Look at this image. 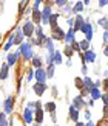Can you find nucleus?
<instances>
[{
    "instance_id": "f257e3e1",
    "label": "nucleus",
    "mask_w": 108,
    "mask_h": 126,
    "mask_svg": "<svg viewBox=\"0 0 108 126\" xmlns=\"http://www.w3.org/2000/svg\"><path fill=\"white\" fill-rule=\"evenodd\" d=\"M19 50H20V55L25 58L26 61H29V59H32L34 58V53H32V47H31V44L29 42H23L22 45H20V48H19Z\"/></svg>"
},
{
    "instance_id": "f03ea898",
    "label": "nucleus",
    "mask_w": 108,
    "mask_h": 126,
    "mask_svg": "<svg viewBox=\"0 0 108 126\" xmlns=\"http://www.w3.org/2000/svg\"><path fill=\"white\" fill-rule=\"evenodd\" d=\"M22 31H23V36L31 37L34 33H36V27H34V23H32L31 20H26V22H25V25L22 27Z\"/></svg>"
},
{
    "instance_id": "7ed1b4c3",
    "label": "nucleus",
    "mask_w": 108,
    "mask_h": 126,
    "mask_svg": "<svg viewBox=\"0 0 108 126\" xmlns=\"http://www.w3.org/2000/svg\"><path fill=\"white\" fill-rule=\"evenodd\" d=\"M80 31H82V33H85V36H86V41H88V42L93 39V25H91V22H90V20L83 23V27H82V30H80Z\"/></svg>"
},
{
    "instance_id": "20e7f679",
    "label": "nucleus",
    "mask_w": 108,
    "mask_h": 126,
    "mask_svg": "<svg viewBox=\"0 0 108 126\" xmlns=\"http://www.w3.org/2000/svg\"><path fill=\"white\" fill-rule=\"evenodd\" d=\"M50 17H51V6L45 5V8L42 11V25H48L50 23Z\"/></svg>"
},
{
    "instance_id": "39448f33",
    "label": "nucleus",
    "mask_w": 108,
    "mask_h": 126,
    "mask_svg": "<svg viewBox=\"0 0 108 126\" xmlns=\"http://www.w3.org/2000/svg\"><path fill=\"white\" fill-rule=\"evenodd\" d=\"M34 78H36L37 83H45L46 78H48V76H46V70L43 69V67H42V69H37L36 72H34Z\"/></svg>"
},
{
    "instance_id": "423d86ee",
    "label": "nucleus",
    "mask_w": 108,
    "mask_h": 126,
    "mask_svg": "<svg viewBox=\"0 0 108 126\" xmlns=\"http://www.w3.org/2000/svg\"><path fill=\"white\" fill-rule=\"evenodd\" d=\"M83 23H85V20H83V16L82 14H77V16L74 17V25H73V30L74 31H80Z\"/></svg>"
},
{
    "instance_id": "0eeeda50",
    "label": "nucleus",
    "mask_w": 108,
    "mask_h": 126,
    "mask_svg": "<svg viewBox=\"0 0 108 126\" xmlns=\"http://www.w3.org/2000/svg\"><path fill=\"white\" fill-rule=\"evenodd\" d=\"M19 56H20V50H17V51H14V53H9V55L6 56V64H8L9 67L14 65V64L17 62Z\"/></svg>"
},
{
    "instance_id": "6e6552de",
    "label": "nucleus",
    "mask_w": 108,
    "mask_h": 126,
    "mask_svg": "<svg viewBox=\"0 0 108 126\" xmlns=\"http://www.w3.org/2000/svg\"><path fill=\"white\" fill-rule=\"evenodd\" d=\"M23 122L28 123V125L34 122V110H31L29 108H26L25 110H23Z\"/></svg>"
},
{
    "instance_id": "1a4fd4ad",
    "label": "nucleus",
    "mask_w": 108,
    "mask_h": 126,
    "mask_svg": "<svg viewBox=\"0 0 108 126\" xmlns=\"http://www.w3.org/2000/svg\"><path fill=\"white\" fill-rule=\"evenodd\" d=\"M32 90L36 92V95L42 96L43 94H45V90H46V84L45 83H36V84L32 86Z\"/></svg>"
},
{
    "instance_id": "9d476101",
    "label": "nucleus",
    "mask_w": 108,
    "mask_h": 126,
    "mask_svg": "<svg viewBox=\"0 0 108 126\" xmlns=\"http://www.w3.org/2000/svg\"><path fill=\"white\" fill-rule=\"evenodd\" d=\"M12 103H14V98L12 96H8L3 103V112L5 114H11L12 112Z\"/></svg>"
},
{
    "instance_id": "9b49d317",
    "label": "nucleus",
    "mask_w": 108,
    "mask_h": 126,
    "mask_svg": "<svg viewBox=\"0 0 108 126\" xmlns=\"http://www.w3.org/2000/svg\"><path fill=\"white\" fill-rule=\"evenodd\" d=\"M82 59H83V62H94L96 61V53L93 51V50H88V51H85V55H82Z\"/></svg>"
},
{
    "instance_id": "f8f14e48",
    "label": "nucleus",
    "mask_w": 108,
    "mask_h": 126,
    "mask_svg": "<svg viewBox=\"0 0 108 126\" xmlns=\"http://www.w3.org/2000/svg\"><path fill=\"white\" fill-rule=\"evenodd\" d=\"M53 39L54 41H62V39H65V33H63V30L60 27H57V28H54L53 30Z\"/></svg>"
},
{
    "instance_id": "ddd939ff",
    "label": "nucleus",
    "mask_w": 108,
    "mask_h": 126,
    "mask_svg": "<svg viewBox=\"0 0 108 126\" xmlns=\"http://www.w3.org/2000/svg\"><path fill=\"white\" fill-rule=\"evenodd\" d=\"M85 104H86V103L83 101V98L79 95V96H74V98H73V104H71V106H74V108H76L77 110H80V109H82Z\"/></svg>"
},
{
    "instance_id": "4468645a",
    "label": "nucleus",
    "mask_w": 108,
    "mask_h": 126,
    "mask_svg": "<svg viewBox=\"0 0 108 126\" xmlns=\"http://www.w3.org/2000/svg\"><path fill=\"white\" fill-rule=\"evenodd\" d=\"M14 44H16V45H22L23 44V31H22V28H17V31L14 33Z\"/></svg>"
},
{
    "instance_id": "2eb2a0df",
    "label": "nucleus",
    "mask_w": 108,
    "mask_h": 126,
    "mask_svg": "<svg viewBox=\"0 0 108 126\" xmlns=\"http://www.w3.org/2000/svg\"><path fill=\"white\" fill-rule=\"evenodd\" d=\"M74 33H76V31L73 30V28H70V30L65 33V42H66V45H71V44L76 41V39H74Z\"/></svg>"
},
{
    "instance_id": "dca6fc26",
    "label": "nucleus",
    "mask_w": 108,
    "mask_h": 126,
    "mask_svg": "<svg viewBox=\"0 0 108 126\" xmlns=\"http://www.w3.org/2000/svg\"><path fill=\"white\" fill-rule=\"evenodd\" d=\"M93 87H94V83H93L91 78H88V76H86V78H83V90H86L88 94H90Z\"/></svg>"
},
{
    "instance_id": "f3484780",
    "label": "nucleus",
    "mask_w": 108,
    "mask_h": 126,
    "mask_svg": "<svg viewBox=\"0 0 108 126\" xmlns=\"http://www.w3.org/2000/svg\"><path fill=\"white\" fill-rule=\"evenodd\" d=\"M70 118L76 123L79 122V110H77L74 106H70Z\"/></svg>"
},
{
    "instance_id": "a211bd4d",
    "label": "nucleus",
    "mask_w": 108,
    "mask_h": 126,
    "mask_svg": "<svg viewBox=\"0 0 108 126\" xmlns=\"http://www.w3.org/2000/svg\"><path fill=\"white\" fill-rule=\"evenodd\" d=\"M34 120H36V123L42 125V122H43V109H36L34 110Z\"/></svg>"
},
{
    "instance_id": "6ab92c4d",
    "label": "nucleus",
    "mask_w": 108,
    "mask_h": 126,
    "mask_svg": "<svg viewBox=\"0 0 108 126\" xmlns=\"http://www.w3.org/2000/svg\"><path fill=\"white\" fill-rule=\"evenodd\" d=\"M8 73H9V65L8 64H3L2 69H0V79H6L8 78Z\"/></svg>"
},
{
    "instance_id": "aec40b11",
    "label": "nucleus",
    "mask_w": 108,
    "mask_h": 126,
    "mask_svg": "<svg viewBox=\"0 0 108 126\" xmlns=\"http://www.w3.org/2000/svg\"><path fill=\"white\" fill-rule=\"evenodd\" d=\"M32 23H39L40 25L42 22V11H39V9H36V11H32Z\"/></svg>"
},
{
    "instance_id": "412c9836",
    "label": "nucleus",
    "mask_w": 108,
    "mask_h": 126,
    "mask_svg": "<svg viewBox=\"0 0 108 126\" xmlns=\"http://www.w3.org/2000/svg\"><path fill=\"white\" fill-rule=\"evenodd\" d=\"M31 62H32V67H36V70L42 69V58L40 56H34L31 59Z\"/></svg>"
},
{
    "instance_id": "4be33fe9",
    "label": "nucleus",
    "mask_w": 108,
    "mask_h": 126,
    "mask_svg": "<svg viewBox=\"0 0 108 126\" xmlns=\"http://www.w3.org/2000/svg\"><path fill=\"white\" fill-rule=\"evenodd\" d=\"M90 95H91V100H99L100 96H102L100 90L97 89V87H93V89H91V92H90Z\"/></svg>"
},
{
    "instance_id": "5701e85b",
    "label": "nucleus",
    "mask_w": 108,
    "mask_h": 126,
    "mask_svg": "<svg viewBox=\"0 0 108 126\" xmlns=\"http://www.w3.org/2000/svg\"><path fill=\"white\" fill-rule=\"evenodd\" d=\"M62 62V53L54 51L53 53V64H60Z\"/></svg>"
},
{
    "instance_id": "b1692460",
    "label": "nucleus",
    "mask_w": 108,
    "mask_h": 126,
    "mask_svg": "<svg viewBox=\"0 0 108 126\" xmlns=\"http://www.w3.org/2000/svg\"><path fill=\"white\" fill-rule=\"evenodd\" d=\"M57 19H59V14H51V17H50V25H51L53 30H54V28H57Z\"/></svg>"
},
{
    "instance_id": "393cba45",
    "label": "nucleus",
    "mask_w": 108,
    "mask_h": 126,
    "mask_svg": "<svg viewBox=\"0 0 108 126\" xmlns=\"http://www.w3.org/2000/svg\"><path fill=\"white\" fill-rule=\"evenodd\" d=\"M12 45H14V34H11V37L8 39V42L5 44V47H3V51H8V50H9V48H11Z\"/></svg>"
},
{
    "instance_id": "a878e982",
    "label": "nucleus",
    "mask_w": 108,
    "mask_h": 126,
    "mask_svg": "<svg viewBox=\"0 0 108 126\" xmlns=\"http://www.w3.org/2000/svg\"><path fill=\"white\" fill-rule=\"evenodd\" d=\"M82 9H83V2H76V3H74V6H73V11L77 13V14H80Z\"/></svg>"
},
{
    "instance_id": "bb28decb",
    "label": "nucleus",
    "mask_w": 108,
    "mask_h": 126,
    "mask_svg": "<svg viewBox=\"0 0 108 126\" xmlns=\"http://www.w3.org/2000/svg\"><path fill=\"white\" fill-rule=\"evenodd\" d=\"M73 53H74V50L71 48V45H65V48H63V55H65L66 58H71Z\"/></svg>"
},
{
    "instance_id": "cd10ccee",
    "label": "nucleus",
    "mask_w": 108,
    "mask_h": 126,
    "mask_svg": "<svg viewBox=\"0 0 108 126\" xmlns=\"http://www.w3.org/2000/svg\"><path fill=\"white\" fill-rule=\"evenodd\" d=\"M79 45H80V50H85V51H88V50H90V42H88L86 39L80 41V42H79Z\"/></svg>"
},
{
    "instance_id": "c85d7f7f",
    "label": "nucleus",
    "mask_w": 108,
    "mask_h": 126,
    "mask_svg": "<svg viewBox=\"0 0 108 126\" xmlns=\"http://www.w3.org/2000/svg\"><path fill=\"white\" fill-rule=\"evenodd\" d=\"M0 126H9L8 118H6V114H5V112L0 114Z\"/></svg>"
},
{
    "instance_id": "c756f323",
    "label": "nucleus",
    "mask_w": 108,
    "mask_h": 126,
    "mask_svg": "<svg viewBox=\"0 0 108 126\" xmlns=\"http://www.w3.org/2000/svg\"><path fill=\"white\" fill-rule=\"evenodd\" d=\"M45 47L48 48V51H50V53H54V51H56V50H54V42H53V39H46Z\"/></svg>"
},
{
    "instance_id": "7c9ffc66",
    "label": "nucleus",
    "mask_w": 108,
    "mask_h": 126,
    "mask_svg": "<svg viewBox=\"0 0 108 126\" xmlns=\"http://www.w3.org/2000/svg\"><path fill=\"white\" fill-rule=\"evenodd\" d=\"M74 84H76V87H77V89L83 90V78H79V76H77V78L74 79Z\"/></svg>"
},
{
    "instance_id": "2f4dec72",
    "label": "nucleus",
    "mask_w": 108,
    "mask_h": 126,
    "mask_svg": "<svg viewBox=\"0 0 108 126\" xmlns=\"http://www.w3.org/2000/svg\"><path fill=\"white\" fill-rule=\"evenodd\" d=\"M45 109L48 110V112H51V114H54V110H56V104H54L53 101H50V103H46V106H45Z\"/></svg>"
},
{
    "instance_id": "473e14b6",
    "label": "nucleus",
    "mask_w": 108,
    "mask_h": 126,
    "mask_svg": "<svg viewBox=\"0 0 108 126\" xmlns=\"http://www.w3.org/2000/svg\"><path fill=\"white\" fill-rule=\"evenodd\" d=\"M99 25H100V27H104V30H105V31H108V19H107V17L99 19Z\"/></svg>"
},
{
    "instance_id": "72a5a7b5",
    "label": "nucleus",
    "mask_w": 108,
    "mask_h": 126,
    "mask_svg": "<svg viewBox=\"0 0 108 126\" xmlns=\"http://www.w3.org/2000/svg\"><path fill=\"white\" fill-rule=\"evenodd\" d=\"M46 76H48V78H53V76H54V64H50V65H48Z\"/></svg>"
},
{
    "instance_id": "f704fd0d",
    "label": "nucleus",
    "mask_w": 108,
    "mask_h": 126,
    "mask_svg": "<svg viewBox=\"0 0 108 126\" xmlns=\"http://www.w3.org/2000/svg\"><path fill=\"white\" fill-rule=\"evenodd\" d=\"M71 48H73L74 51H79V53H80V45H79V42H77V41H74V42L71 44Z\"/></svg>"
},
{
    "instance_id": "c9c22d12",
    "label": "nucleus",
    "mask_w": 108,
    "mask_h": 126,
    "mask_svg": "<svg viewBox=\"0 0 108 126\" xmlns=\"http://www.w3.org/2000/svg\"><path fill=\"white\" fill-rule=\"evenodd\" d=\"M32 78H34V72L29 69V70H28V73H26V81L29 83V81H32Z\"/></svg>"
},
{
    "instance_id": "e433bc0d",
    "label": "nucleus",
    "mask_w": 108,
    "mask_h": 126,
    "mask_svg": "<svg viewBox=\"0 0 108 126\" xmlns=\"http://www.w3.org/2000/svg\"><path fill=\"white\" fill-rule=\"evenodd\" d=\"M36 34H37V37L43 34V28H42V25H37V27H36Z\"/></svg>"
},
{
    "instance_id": "4c0bfd02",
    "label": "nucleus",
    "mask_w": 108,
    "mask_h": 126,
    "mask_svg": "<svg viewBox=\"0 0 108 126\" xmlns=\"http://www.w3.org/2000/svg\"><path fill=\"white\" fill-rule=\"evenodd\" d=\"M54 3H56L57 6H63V8H65L68 2H65V0H56V2H54Z\"/></svg>"
},
{
    "instance_id": "58836bf2",
    "label": "nucleus",
    "mask_w": 108,
    "mask_h": 126,
    "mask_svg": "<svg viewBox=\"0 0 108 126\" xmlns=\"http://www.w3.org/2000/svg\"><path fill=\"white\" fill-rule=\"evenodd\" d=\"M102 101H104V106H108V94H102Z\"/></svg>"
},
{
    "instance_id": "ea45409f",
    "label": "nucleus",
    "mask_w": 108,
    "mask_h": 126,
    "mask_svg": "<svg viewBox=\"0 0 108 126\" xmlns=\"http://www.w3.org/2000/svg\"><path fill=\"white\" fill-rule=\"evenodd\" d=\"M36 106H37V101H29V103H28V108L31 109V110L36 109Z\"/></svg>"
},
{
    "instance_id": "a19ab883",
    "label": "nucleus",
    "mask_w": 108,
    "mask_h": 126,
    "mask_svg": "<svg viewBox=\"0 0 108 126\" xmlns=\"http://www.w3.org/2000/svg\"><path fill=\"white\" fill-rule=\"evenodd\" d=\"M40 5H42V2H39V0H37V2H34V5H32V11L39 9V6H40Z\"/></svg>"
},
{
    "instance_id": "79ce46f5",
    "label": "nucleus",
    "mask_w": 108,
    "mask_h": 126,
    "mask_svg": "<svg viewBox=\"0 0 108 126\" xmlns=\"http://www.w3.org/2000/svg\"><path fill=\"white\" fill-rule=\"evenodd\" d=\"M102 112H104V117H105V118H108V106H104Z\"/></svg>"
},
{
    "instance_id": "37998d69",
    "label": "nucleus",
    "mask_w": 108,
    "mask_h": 126,
    "mask_svg": "<svg viewBox=\"0 0 108 126\" xmlns=\"http://www.w3.org/2000/svg\"><path fill=\"white\" fill-rule=\"evenodd\" d=\"M107 5H108V0H100V2H99V6H100V8L107 6Z\"/></svg>"
},
{
    "instance_id": "c03bdc74",
    "label": "nucleus",
    "mask_w": 108,
    "mask_h": 126,
    "mask_svg": "<svg viewBox=\"0 0 108 126\" xmlns=\"http://www.w3.org/2000/svg\"><path fill=\"white\" fill-rule=\"evenodd\" d=\"M104 90L105 94H108V79H104Z\"/></svg>"
},
{
    "instance_id": "a18cd8bd",
    "label": "nucleus",
    "mask_w": 108,
    "mask_h": 126,
    "mask_svg": "<svg viewBox=\"0 0 108 126\" xmlns=\"http://www.w3.org/2000/svg\"><path fill=\"white\" fill-rule=\"evenodd\" d=\"M102 39H104L105 44H108V31H104V37H102Z\"/></svg>"
},
{
    "instance_id": "49530a36",
    "label": "nucleus",
    "mask_w": 108,
    "mask_h": 126,
    "mask_svg": "<svg viewBox=\"0 0 108 126\" xmlns=\"http://www.w3.org/2000/svg\"><path fill=\"white\" fill-rule=\"evenodd\" d=\"M65 11H66V13H71V11H73V6H70V3H66V6H65Z\"/></svg>"
},
{
    "instance_id": "de8ad7c7",
    "label": "nucleus",
    "mask_w": 108,
    "mask_h": 126,
    "mask_svg": "<svg viewBox=\"0 0 108 126\" xmlns=\"http://www.w3.org/2000/svg\"><path fill=\"white\" fill-rule=\"evenodd\" d=\"M85 118H86V120H91V114H90V110H85Z\"/></svg>"
},
{
    "instance_id": "09e8293b",
    "label": "nucleus",
    "mask_w": 108,
    "mask_h": 126,
    "mask_svg": "<svg viewBox=\"0 0 108 126\" xmlns=\"http://www.w3.org/2000/svg\"><path fill=\"white\" fill-rule=\"evenodd\" d=\"M82 72H83V73H86V72H88V67H86L85 62H83V65H82Z\"/></svg>"
},
{
    "instance_id": "8fccbe9b",
    "label": "nucleus",
    "mask_w": 108,
    "mask_h": 126,
    "mask_svg": "<svg viewBox=\"0 0 108 126\" xmlns=\"http://www.w3.org/2000/svg\"><path fill=\"white\" fill-rule=\"evenodd\" d=\"M86 106H91V108H93V106H94V100H91V98H90V101L86 103Z\"/></svg>"
},
{
    "instance_id": "3c124183",
    "label": "nucleus",
    "mask_w": 108,
    "mask_h": 126,
    "mask_svg": "<svg viewBox=\"0 0 108 126\" xmlns=\"http://www.w3.org/2000/svg\"><path fill=\"white\" fill-rule=\"evenodd\" d=\"M104 55L108 58V45H105V48H104Z\"/></svg>"
},
{
    "instance_id": "603ef678",
    "label": "nucleus",
    "mask_w": 108,
    "mask_h": 126,
    "mask_svg": "<svg viewBox=\"0 0 108 126\" xmlns=\"http://www.w3.org/2000/svg\"><path fill=\"white\" fill-rule=\"evenodd\" d=\"M25 6H26V2H20V11H22Z\"/></svg>"
},
{
    "instance_id": "864d4df0",
    "label": "nucleus",
    "mask_w": 108,
    "mask_h": 126,
    "mask_svg": "<svg viewBox=\"0 0 108 126\" xmlns=\"http://www.w3.org/2000/svg\"><path fill=\"white\" fill-rule=\"evenodd\" d=\"M85 126H94V123H93V122H91V120H90V122H88V123H86Z\"/></svg>"
},
{
    "instance_id": "5fc2aeb1",
    "label": "nucleus",
    "mask_w": 108,
    "mask_h": 126,
    "mask_svg": "<svg viewBox=\"0 0 108 126\" xmlns=\"http://www.w3.org/2000/svg\"><path fill=\"white\" fill-rule=\"evenodd\" d=\"M76 126H85V125H83V123H80V122H77V123H76Z\"/></svg>"
},
{
    "instance_id": "6e6d98bb",
    "label": "nucleus",
    "mask_w": 108,
    "mask_h": 126,
    "mask_svg": "<svg viewBox=\"0 0 108 126\" xmlns=\"http://www.w3.org/2000/svg\"><path fill=\"white\" fill-rule=\"evenodd\" d=\"M34 126H42V125H39V123H36V125H34Z\"/></svg>"
},
{
    "instance_id": "4d7b16f0",
    "label": "nucleus",
    "mask_w": 108,
    "mask_h": 126,
    "mask_svg": "<svg viewBox=\"0 0 108 126\" xmlns=\"http://www.w3.org/2000/svg\"><path fill=\"white\" fill-rule=\"evenodd\" d=\"M54 126H57V125H54Z\"/></svg>"
}]
</instances>
